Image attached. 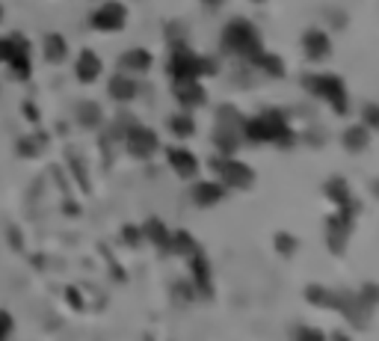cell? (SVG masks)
<instances>
[{"label": "cell", "mask_w": 379, "mask_h": 341, "mask_svg": "<svg viewBox=\"0 0 379 341\" xmlns=\"http://www.w3.org/2000/svg\"><path fill=\"white\" fill-rule=\"evenodd\" d=\"M95 27H101V30H116V27H122V21H124V12H122V6L119 4H107L104 9H98L95 12Z\"/></svg>", "instance_id": "6da1fadb"}, {"label": "cell", "mask_w": 379, "mask_h": 341, "mask_svg": "<svg viewBox=\"0 0 379 341\" xmlns=\"http://www.w3.org/2000/svg\"><path fill=\"white\" fill-rule=\"evenodd\" d=\"M98 71H101V62L95 60V54H90V50H86V54L80 57V62H78V74H80V81H95L98 78Z\"/></svg>", "instance_id": "7a4b0ae2"}, {"label": "cell", "mask_w": 379, "mask_h": 341, "mask_svg": "<svg viewBox=\"0 0 379 341\" xmlns=\"http://www.w3.org/2000/svg\"><path fill=\"white\" fill-rule=\"evenodd\" d=\"M45 54H48V60H62L66 57V39L62 36H57V33H50L48 39H45Z\"/></svg>", "instance_id": "3957f363"}, {"label": "cell", "mask_w": 379, "mask_h": 341, "mask_svg": "<svg viewBox=\"0 0 379 341\" xmlns=\"http://www.w3.org/2000/svg\"><path fill=\"white\" fill-rule=\"evenodd\" d=\"M110 90H113V95H116V98H131V95H134V83L124 81V78H116Z\"/></svg>", "instance_id": "277c9868"}, {"label": "cell", "mask_w": 379, "mask_h": 341, "mask_svg": "<svg viewBox=\"0 0 379 341\" xmlns=\"http://www.w3.org/2000/svg\"><path fill=\"white\" fill-rule=\"evenodd\" d=\"M124 66L145 69V66H148V54H145V50H134V54H128V57H124Z\"/></svg>", "instance_id": "5b68a950"}, {"label": "cell", "mask_w": 379, "mask_h": 341, "mask_svg": "<svg viewBox=\"0 0 379 341\" xmlns=\"http://www.w3.org/2000/svg\"><path fill=\"white\" fill-rule=\"evenodd\" d=\"M172 163H175V167H181L184 172H193V160H187L184 155H178V148L172 151Z\"/></svg>", "instance_id": "8992f818"}, {"label": "cell", "mask_w": 379, "mask_h": 341, "mask_svg": "<svg viewBox=\"0 0 379 341\" xmlns=\"http://www.w3.org/2000/svg\"><path fill=\"white\" fill-rule=\"evenodd\" d=\"M9 330H12V318H9V314L0 312V338H6V335H9Z\"/></svg>", "instance_id": "52a82bcc"}, {"label": "cell", "mask_w": 379, "mask_h": 341, "mask_svg": "<svg viewBox=\"0 0 379 341\" xmlns=\"http://www.w3.org/2000/svg\"><path fill=\"white\" fill-rule=\"evenodd\" d=\"M9 50H12V39H0V62L9 60Z\"/></svg>", "instance_id": "ba28073f"}, {"label": "cell", "mask_w": 379, "mask_h": 341, "mask_svg": "<svg viewBox=\"0 0 379 341\" xmlns=\"http://www.w3.org/2000/svg\"><path fill=\"white\" fill-rule=\"evenodd\" d=\"M0 18H3V12H0Z\"/></svg>", "instance_id": "9c48e42d"}]
</instances>
